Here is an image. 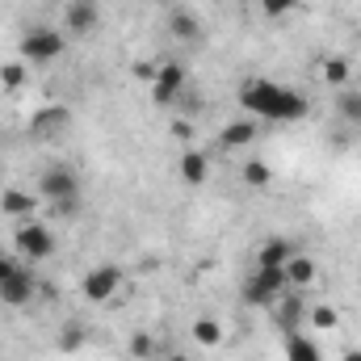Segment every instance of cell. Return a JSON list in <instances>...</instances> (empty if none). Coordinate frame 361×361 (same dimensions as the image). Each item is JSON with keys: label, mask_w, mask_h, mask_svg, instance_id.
<instances>
[{"label": "cell", "mask_w": 361, "mask_h": 361, "mask_svg": "<svg viewBox=\"0 0 361 361\" xmlns=\"http://www.w3.org/2000/svg\"><path fill=\"white\" fill-rule=\"evenodd\" d=\"M0 85L8 92H17L25 85V63H4V68H0Z\"/></svg>", "instance_id": "obj_27"}, {"label": "cell", "mask_w": 361, "mask_h": 361, "mask_svg": "<svg viewBox=\"0 0 361 361\" xmlns=\"http://www.w3.org/2000/svg\"><path fill=\"white\" fill-rule=\"evenodd\" d=\"M34 294H38V277H34L30 269H17L8 281H0V302H4V307H13V311L30 307V302H34Z\"/></svg>", "instance_id": "obj_10"}, {"label": "cell", "mask_w": 361, "mask_h": 361, "mask_svg": "<svg viewBox=\"0 0 361 361\" xmlns=\"http://www.w3.org/2000/svg\"><path fill=\"white\" fill-rule=\"evenodd\" d=\"M336 114L349 122V126H361V89H341L336 92Z\"/></svg>", "instance_id": "obj_22"}, {"label": "cell", "mask_w": 361, "mask_h": 361, "mask_svg": "<svg viewBox=\"0 0 361 361\" xmlns=\"http://www.w3.org/2000/svg\"><path fill=\"white\" fill-rule=\"evenodd\" d=\"M240 177H244V185H252V189H269V164L265 160H244V169H240Z\"/></svg>", "instance_id": "obj_23"}, {"label": "cell", "mask_w": 361, "mask_h": 361, "mask_svg": "<svg viewBox=\"0 0 361 361\" xmlns=\"http://www.w3.org/2000/svg\"><path fill=\"white\" fill-rule=\"evenodd\" d=\"M169 361H189V357H185V353H173V357H169Z\"/></svg>", "instance_id": "obj_32"}, {"label": "cell", "mask_w": 361, "mask_h": 361, "mask_svg": "<svg viewBox=\"0 0 361 361\" xmlns=\"http://www.w3.org/2000/svg\"><path fill=\"white\" fill-rule=\"evenodd\" d=\"M298 248L290 244V240H281V235H269L261 248H257V265H265V269H281L290 257H294Z\"/></svg>", "instance_id": "obj_18"}, {"label": "cell", "mask_w": 361, "mask_h": 361, "mask_svg": "<svg viewBox=\"0 0 361 361\" xmlns=\"http://www.w3.org/2000/svg\"><path fill=\"white\" fill-rule=\"evenodd\" d=\"M17 269H21V257H8V252H0V281H8Z\"/></svg>", "instance_id": "obj_29"}, {"label": "cell", "mask_w": 361, "mask_h": 361, "mask_svg": "<svg viewBox=\"0 0 361 361\" xmlns=\"http://www.w3.org/2000/svg\"><path fill=\"white\" fill-rule=\"evenodd\" d=\"M68 130H72V109H68V105H59V101H51V105L34 109V114H30V122H25V135H30L34 143H55V139H63Z\"/></svg>", "instance_id": "obj_3"}, {"label": "cell", "mask_w": 361, "mask_h": 361, "mask_svg": "<svg viewBox=\"0 0 361 361\" xmlns=\"http://www.w3.org/2000/svg\"><path fill=\"white\" fill-rule=\"evenodd\" d=\"M286 290H290L286 269H265V265H257V269L248 273V281H244V302H248V307H273Z\"/></svg>", "instance_id": "obj_4"}, {"label": "cell", "mask_w": 361, "mask_h": 361, "mask_svg": "<svg viewBox=\"0 0 361 361\" xmlns=\"http://www.w3.org/2000/svg\"><path fill=\"white\" fill-rule=\"evenodd\" d=\"M38 210V193H25V189H4L0 193V214L8 219H30Z\"/></svg>", "instance_id": "obj_17"}, {"label": "cell", "mask_w": 361, "mask_h": 361, "mask_svg": "<svg viewBox=\"0 0 361 361\" xmlns=\"http://www.w3.org/2000/svg\"><path fill=\"white\" fill-rule=\"evenodd\" d=\"M126 349H130V357L135 361H152L156 357V336H152V332H135Z\"/></svg>", "instance_id": "obj_24"}, {"label": "cell", "mask_w": 361, "mask_h": 361, "mask_svg": "<svg viewBox=\"0 0 361 361\" xmlns=\"http://www.w3.org/2000/svg\"><path fill=\"white\" fill-rule=\"evenodd\" d=\"M257 135H261V126H257V118H235V122H227L223 130H219V147L223 152H244V147H252L257 143Z\"/></svg>", "instance_id": "obj_12"}, {"label": "cell", "mask_w": 361, "mask_h": 361, "mask_svg": "<svg viewBox=\"0 0 361 361\" xmlns=\"http://www.w3.org/2000/svg\"><path fill=\"white\" fill-rule=\"evenodd\" d=\"M13 248H17V257L21 261H30V265H38V261H47L51 252H55V235H51V227L47 223H21L17 227V235H13Z\"/></svg>", "instance_id": "obj_5"}, {"label": "cell", "mask_w": 361, "mask_h": 361, "mask_svg": "<svg viewBox=\"0 0 361 361\" xmlns=\"http://www.w3.org/2000/svg\"><path fill=\"white\" fill-rule=\"evenodd\" d=\"M38 197L51 206V202H68V197H80V177L72 173V169H63V164H55V169H47L42 177H38Z\"/></svg>", "instance_id": "obj_6"}, {"label": "cell", "mask_w": 361, "mask_h": 361, "mask_svg": "<svg viewBox=\"0 0 361 361\" xmlns=\"http://www.w3.org/2000/svg\"><path fill=\"white\" fill-rule=\"evenodd\" d=\"M177 177L185 180V185H206V177H210V156L206 152H197V147H185L177 160Z\"/></svg>", "instance_id": "obj_13"}, {"label": "cell", "mask_w": 361, "mask_h": 361, "mask_svg": "<svg viewBox=\"0 0 361 361\" xmlns=\"http://www.w3.org/2000/svg\"><path fill=\"white\" fill-rule=\"evenodd\" d=\"M235 101L248 118L257 122H302L311 114L307 97L290 85H277V80H265V76H248L240 89H235Z\"/></svg>", "instance_id": "obj_1"}, {"label": "cell", "mask_w": 361, "mask_h": 361, "mask_svg": "<svg viewBox=\"0 0 361 361\" xmlns=\"http://www.w3.org/2000/svg\"><path fill=\"white\" fill-rule=\"evenodd\" d=\"M185 80H189V72H185L180 63H160V68H156V80H152V101H156V105L180 101Z\"/></svg>", "instance_id": "obj_9"}, {"label": "cell", "mask_w": 361, "mask_h": 361, "mask_svg": "<svg viewBox=\"0 0 361 361\" xmlns=\"http://www.w3.org/2000/svg\"><path fill=\"white\" fill-rule=\"evenodd\" d=\"M169 34L177 38L180 47H193V42L202 38V17H197L193 8H173V13H169Z\"/></svg>", "instance_id": "obj_14"}, {"label": "cell", "mask_w": 361, "mask_h": 361, "mask_svg": "<svg viewBox=\"0 0 361 361\" xmlns=\"http://www.w3.org/2000/svg\"><path fill=\"white\" fill-rule=\"evenodd\" d=\"M261 4V13L269 17V21H281V17H290L294 8H298V0H257Z\"/></svg>", "instance_id": "obj_26"}, {"label": "cell", "mask_w": 361, "mask_h": 361, "mask_svg": "<svg viewBox=\"0 0 361 361\" xmlns=\"http://www.w3.org/2000/svg\"><path fill=\"white\" fill-rule=\"evenodd\" d=\"M269 311H273V324L281 328V336H286V332H294V328L307 319V302H302V290H286V294L273 302Z\"/></svg>", "instance_id": "obj_11"}, {"label": "cell", "mask_w": 361, "mask_h": 361, "mask_svg": "<svg viewBox=\"0 0 361 361\" xmlns=\"http://www.w3.org/2000/svg\"><path fill=\"white\" fill-rule=\"evenodd\" d=\"M281 353H286V361H324L319 345H315L307 332H298V328L281 336Z\"/></svg>", "instance_id": "obj_16"}, {"label": "cell", "mask_w": 361, "mask_h": 361, "mask_svg": "<svg viewBox=\"0 0 361 361\" xmlns=\"http://www.w3.org/2000/svg\"><path fill=\"white\" fill-rule=\"evenodd\" d=\"M17 51H21V59H25V63L47 68V63L63 59V51H68V34H59L55 25H34V30H25V34H21Z\"/></svg>", "instance_id": "obj_2"}, {"label": "cell", "mask_w": 361, "mask_h": 361, "mask_svg": "<svg viewBox=\"0 0 361 361\" xmlns=\"http://www.w3.org/2000/svg\"><path fill=\"white\" fill-rule=\"evenodd\" d=\"M189 332H193V345H202V349H219L223 345V324L214 315H197Z\"/></svg>", "instance_id": "obj_19"}, {"label": "cell", "mask_w": 361, "mask_h": 361, "mask_svg": "<svg viewBox=\"0 0 361 361\" xmlns=\"http://www.w3.org/2000/svg\"><path fill=\"white\" fill-rule=\"evenodd\" d=\"M341 361H361V349H345V357Z\"/></svg>", "instance_id": "obj_31"}, {"label": "cell", "mask_w": 361, "mask_h": 361, "mask_svg": "<svg viewBox=\"0 0 361 361\" xmlns=\"http://www.w3.org/2000/svg\"><path fill=\"white\" fill-rule=\"evenodd\" d=\"M59 353H80L85 345H89V324L85 319H68L63 328H59Z\"/></svg>", "instance_id": "obj_20"}, {"label": "cell", "mask_w": 361, "mask_h": 361, "mask_svg": "<svg viewBox=\"0 0 361 361\" xmlns=\"http://www.w3.org/2000/svg\"><path fill=\"white\" fill-rule=\"evenodd\" d=\"M118 286H122V269H118V265H92V269L80 277V294H85L89 302H109V298L118 294Z\"/></svg>", "instance_id": "obj_7"}, {"label": "cell", "mask_w": 361, "mask_h": 361, "mask_svg": "<svg viewBox=\"0 0 361 361\" xmlns=\"http://www.w3.org/2000/svg\"><path fill=\"white\" fill-rule=\"evenodd\" d=\"M286 281H290V290H307V286H315L319 281V265L311 261V257H302V252H294L286 265Z\"/></svg>", "instance_id": "obj_15"}, {"label": "cell", "mask_w": 361, "mask_h": 361, "mask_svg": "<svg viewBox=\"0 0 361 361\" xmlns=\"http://www.w3.org/2000/svg\"><path fill=\"white\" fill-rule=\"evenodd\" d=\"M47 210H51V214H55V219H72V214H76V210H80V197H68V202H51V206H47Z\"/></svg>", "instance_id": "obj_28"}, {"label": "cell", "mask_w": 361, "mask_h": 361, "mask_svg": "<svg viewBox=\"0 0 361 361\" xmlns=\"http://www.w3.org/2000/svg\"><path fill=\"white\" fill-rule=\"evenodd\" d=\"M349 76H353V63H349V55H328L324 59V85L328 89H349Z\"/></svg>", "instance_id": "obj_21"}, {"label": "cell", "mask_w": 361, "mask_h": 361, "mask_svg": "<svg viewBox=\"0 0 361 361\" xmlns=\"http://www.w3.org/2000/svg\"><path fill=\"white\" fill-rule=\"evenodd\" d=\"M307 319H311L319 332H332V328H336V307H328V302H315V307H307Z\"/></svg>", "instance_id": "obj_25"}, {"label": "cell", "mask_w": 361, "mask_h": 361, "mask_svg": "<svg viewBox=\"0 0 361 361\" xmlns=\"http://www.w3.org/2000/svg\"><path fill=\"white\" fill-rule=\"evenodd\" d=\"M97 25H101L97 0H68V4H63V30H68L72 38H89Z\"/></svg>", "instance_id": "obj_8"}, {"label": "cell", "mask_w": 361, "mask_h": 361, "mask_svg": "<svg viewBox=\"0 0 361 361\" xmlns=\"http://www.w3.org/2000/svg\"><path fill=\"white\" fill-rule=\"evenodd\" d=\"M135 76L147 80V89H152V80H156V63H135Z\"/></svg>", "instance_id": "obj_30"}]
</instances>
